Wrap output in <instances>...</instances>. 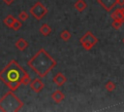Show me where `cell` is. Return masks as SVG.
<instances>
[{
  "label": "cell",
  "mask_w": 124,
  "mask_h": 112,
  "mask_svg": "<svg viewBox=\"0 0 124 112\" xmlns=\"http://www.w3.org/2000/svg\"><path fill=\"white\" fill-rule=\"evenodd\" d=\"M29 85H30L31 90H32L34 93H41V92L43 91L44 87H45V84H44V82L42 81V79H41L40 77L33 79V80L29 83Z\"/></svg>",
  "instance_id": "obj_6"
},
{
  "label": "cell",
  "mask_w": 124,
  "mask_h": 112,
  "mask_svg": "<svg viewBox=\"0 0 124 112\" xmlns=\"http://www.w3.org/2000/svg\"><path fill=\"white\" fill-rule=\"evenodd\" d=\"M121 8V16H122V20L124 22V7H120Z\"/></svg>",
  "instance_id": "obj_22"
},
{
  "label": "cell",
  "mask_w": 124,
  "mask_h": 112,
  "mask_svg": "<svg viewBox=\"0 0 124 112\" xmlns=\"http://www.w3.org/2000/svg\"><path fill=\"white\" fill-rule=\"evenodd\" d=\"M15 20H16V18H15L14 16H12V15H8V16L3 19V23H4L5 25H7L8 27L11 28Z\"/></svg>",
  "instance_id": "obj_14"
},
{
  "label": "cell",
  "mask_w": 124,
  "mask_h": 112,
  "mask_svg": "<svg viewBox=\"0 0 124 112\" xmlns=\"http://www.w3.org/2000/svg\"><path fill=\"white\" fill-rule=\"evenodd\" d=\"M115 88H116V85H115V83H114L113 81H111V80L107 81L106 84H105V89H106L108 92H109V93L113 92V91L115 90Z\"/></svg>",
  "instance_id": "obj_16"
},
{
  "label": "cell",
  "mask_w": 124,
  "mask_h": 112,
  "mask_svg": "<svg viewBox=\"0 0 124 112\" xmlns=\"http://www.w3.org/2000/svg\"><path fill=\"white\" fill-rule=\"evenodd\" d=\"M122 23H123V21H122L121 19H112L111 26H112V27H113L115 30H118V29L121 27Z\"/></svg>",
  "instance_id": "obj_18"
},
{
  "label": "cell",
  "mask_w": 124,
  "mask_h": 112,
  "mask_svg": "<svg viewBox=\"0 0 124 112\" xmlns=\"http://www.w3.org/2000/svg\"><path fill=\"white\" fill-rule=\"evenodd\" d=\"M97 3L100 6H102L105 9V11L111 12V10L116 5V0H97Z\"/></svg>",
  "instance_id": "obj_7"
},
{
  "label": "cell",
  "mask_w": 124,
  "mask_h": 112,
  "mask_svg": "<svg viewBox=\"0 0 124 112\" xmlns=\"http://www.w3.org/2000/svg\"><path fill=\"white\" fill-rule=\"evenodd\" d=\"M116 4H118L120 7H124V0H116Z\"/></svg>",
  "instance_id": "obj_21"
},
{
  "label": "cell",
  "mask_w": 124,
  "mask_h": 112,
  "mask_svg": "<svg viewBox=\"0 0 124 112\" xmlns=\"http://www.w3.org/2000/svg\"><path fill=\"white\" fill-rule=\"evenodd\" d=\"M14 1H15V0H3V2H4L6 5H8V6L12 5V4L14 3Z\"/></svg>",
  "instance_id": "obj_20"
},
{
  "label": "cell",
  "mask_w": 124,
  "mask_h": 112,
  "mask_svg": "<svg viewBox=\"0 0 124 112\" xmlns=\"http://www.w3.org/2000/svg\"><path fill=\"white\" fill-rule=\"evenodd\" d=\"M52 81L55 83L56 86H58V87H62V86L67 82V77H66L63 73L58 72V73H56V74L53 76Z\"/></svg>",
  "instance_id": "obj_8"
},
{
  "label": "cell",
  "mask_w": 124,
  "mask_h": 112,
  "mask_svg": "<svg viewBox=\"0 0 124 112\" xmlns=\"http://www.w3.org/2000/svg\"><path fill=\"white\" fill-rule=\"evenodd\" d=\"M28 46H29V43L23 38H19L16 42V48L19 51H24Z\"/></svg>",
  "instance_id": "obj_10"
},
{
  "label": "cell",
  "mask_w": 124,
  "mask_h": 112,
  "mask_svg": "<svg viewBox=\"0 0 124 112\" xmlns=\"http://www.w3.org/2000/svg\"><path fill=\"white\" fill-rule=\"evenodd\" d=\"M21 25H22V21H20L19 19H16V20L14 21V23H13V25H12L11 28L13 30H15V31H17V30H19L21 28Z\"/></svg>",
  "instance_id": "obj_17"
},
{
  "label": "cell",
  "mask_w": 124,
  "mask_h": 112,
  "mask_svg": "<svg viewBox=\"0 0 124 112\" xmlns=\"http://www.w3.org/2000/svg\"><path fill=\"white\" fill-rule=\"evenodd\" d=\"M71 37H72V34H71V32H70L69 30H67V29H64V30H62V31L60 32V38H61L63 41H65V42L69 41V40L71 39Z\"/></svg>",
  "instance_id": "obj_15"
},
{
  "label": "cell",
  "mask_w": 124,
  "mask_h": 112,
  "mask_svg": "<svg viewBox=\"0 0 124 112\" xmlns=\"http://www.w3.org/2000/svg\"><path fill=\"white\" fill-rule=\"evenodd\" d=\"M122 42H123V44H124V38H123V40H122Z\"/></svg>",
  "instance_id": "obj_23"
},
{
  "label": "cell",
  "mask_w": 124,
  "mask_h": 112,
  "mask_svg": "<svg viewBox=\"0 0 124 112\" xmlns=\"http://www.w3.org/2000/svg\"><path fill=\"white\" fill-rule=\"evenodd\" d=\"M56 60L45 50L40 49L27 62V65L40 77H46L55 66Z\"/></svg>",
  "instance_id": "obj_2"
},
{
  "label": "cell",
  "mask_w": 124,
  "mask_h": 112,
  "mask_svg": "<svg viewBox=\"0 0 124 112\" xmlns=\"http://www.w3.org/2000/svg\"><path fill=\"white\" fill-rule=\"evenodd\" d=\"M0 80L12 92L17 90L21 84L27 86L31 82L29 74L15 59L9 61V63L0 71Z\"/></svg>",
  "instance_id": "obj_1"
},
{
  "label": "cell",
  "mask_w": 124,
  "mask_h": 112,
  "mask_svg": "<svg viewBox=\"0 0 124 112\" xmlns=\"http://www.w3.org/2000/svg\"><path fill=\"white\" fill-rule=\"evenodd\" d=\"M29 12H30V14H31V16H32L33 18H35L37 20H40V19H42L47 14L48 10H47V8H46L42 2L38 1V2H36V3L30 8Z\"/></svg>",
  "instance_id": "obj_5"
},
{
  "label": "cell",
  "mask_w": 124,
  "mask_h": 112,
  "mask_svg": "<svg viewBox=\"0 0 124 112\" xmlns=\"http://www.w3.org/2000/svg\"><path fill=\"white\" fill-rule=\"evenodd\" d=\"M111 14H110V18L112 19H121L122 20V16H121V8H117V9H112L111 10ZM123 21V20H122Z\"/></svg>",
  "instance_id": "obj_13"
},
{
  "label": "cell",
  "mask_w": 124,
  "mask_h": 112,
  "mask_svg": "<svg viewBox=\"0 0 124 112\" xmlns=\"http://www.w3.org/2000/svg\"><path fill=\"white\" fill-rule=\"evenodd\" d=\"M79 43L82 46V48L86 51H90L97 43H98V38L94 35L93 32L91 31H86L80 38H79Z\"/></svg>",
  "instance_id": "obj_4"
},
{
  "label": "cell",
  "mask_w": 124,
  "mask_h": 112,
  "mask_svg": "<svg viewBox=\"0 0 124 112\" xmlns=\"http://www.w3.org/2000/svg\"><path fill=\"white\" fill-rule=\"evenodd\" d=\"M28 18H29V15H28V13L25 12V11H21V12L18 14V19H19L20 21H25V20L28 19Z\"/></svg>",
  "instance_id": "obj_19"
},
{
  "label": "cell",
  "mask_w": 124,
  "mask_h": 112,
  "mask_svg": "<svg viewBox=\"0 0 124 112\" xmlns=\"http://www.w3.org/2000/svg\"><path fill=\"white\" fill-rule=\"evenodd\" d=\"M51 98H52V100H53L55 103H60L62 100H64L65 94H64V93H63L62 91L56 90V91H54V92L51 93Z\"/></svg>",
  "instance_id": "obj_9"
},
{
  "label": "cell",
  "mask_w": 124,
  "mask_h": 112,
  "mask_svg": "<svg viewBox=\"0 0 124 112\" xmlns=\"http://www.w3.org/2000/svg\"><path fill=\"white\" fill-rule=\"evenodd\" d=\"M40 33L43 35V36H48L50 33H51V27L47 24V23H43L39 29Z\"/></svg>",
  "instance_id": "obj_12"
},
{
  "label": "cell",
  "mask_w": 124,
  "mask_h": 112,
  "mask_svg": "<svg viewBox=\"0 0 124 112\" xmlns=\"http://www.w3.org/2000/svg\"><path fill=\"white\" fill-rule=\"evenodd\" d=\"M74 7L78 12H83L87 8V3L84 0H77L74 4Z\"/></svg>",
  "instance_id": "obj_11"
},
{
  "label": "cell",
  "mask_w": 124,
  "mask_h": 112,
  "mask_svg": "<svg viewBox=\"0 0 124 112\" xmlns=\"http://www.w3.org/2000/svg\"><path fill=\"white\" fill-rule=\"evenodd\" d=\"M23 102L12 92H8L0 98V110L5 112H16L23 107Z\"/></svg>",
  "instance_id": "obj_3"
}]
</instances>
